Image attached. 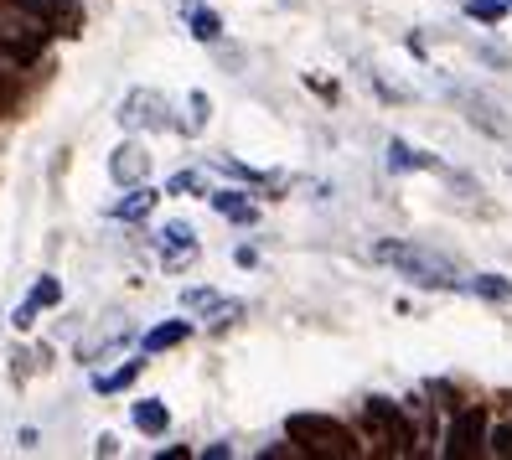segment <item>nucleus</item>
<instances>
[{
    "label": "nucleus",
    "instance_id": "10",
    "mask_svg": "<svg viewBox=\"0 0 512 460\" xmlns=\"http://www.w3.org/2000/svg\"><path fill=\"white\" fill-rule=\"evenodd\" d=\"M161 254H166V264H187V259L197 254L192 223H166V228H161Z\"/></svg>",
    "mask_w": 512,
    "mask_h": 460
},
{
    "label": "nucleus",
    "instance_id": "23",
    "mask_svg": "<svg viewBox=\"0 0 512 460\" xmlns=\"http://www.w3.org/2000/svg\"><path fill=\"white\" fill-rule=\"evenodd\" d=\"M492 450H497V455H512V424L492 435Z\"/></svg>",
    "mask_w": 512,
    "mask_h": 460
},
{
    "label": "nucleus",
    "instance_id": "19",
    "mask_svg": "<svg viewBox=\"0 0 512 460\" xmlns=\"http://www.w3.org/2000/svg\"><path fill=\"white\" fill-rule=\"evenodd\" d=\"M21 94H26L21 78L16 73H0V114H16L21 109Z\"/></svg>",
    "mask_w": 512,
    "mask_h": 460
},
{
    "label": "nucleus",
    "instance_id": "7",
    "mask_svg": "<svg viewBox=\"0 0 512 460\" xmlns=\"http://www.w3.org/2000/svg\"><path fill=\"white\" fill-rule=\"evenodd\" d=\"M145 171H150V156H145L135 140H125V145L109 156V176L119 181V187H135V181H145Z\"/></svg>",
    "mask_w": 512,
    "mask_h": 460
},
{
    "label": "nucleus",
    "instance_id": "8",
    "mask_svg": "<svg viewBox=\"0 0 512 460\" xmlns=\"http://www.w3.org/2000/svg\"><path fill=\"white\" fill-rule=\"evenodd\" d=\"M63 300V285L52 280V274H42V280L32 285V295H26V305L16 311V326L26 331V326H37V311H52V305Z\"/></svg>",
    "mask_w": 512,
    "mask_h": 460
},
{
    "label": "nucleus",
    "instance_id": "17",
    "mask_svg": "<svg viewBox=\"0 0 512 460\" xmlns=\"http://www.w3.org/2000/svg\"><path fill=\"white\" fill-rule=\"evenodd\" d=\"M135 378H140V362H125V367H114V373L94 378V393H125Z\"/></svg>",
    "mask_w": 512,
    "mask_h": 460
},
{
    "label": "nucleus",
    "instance_id": "22",
    "mask_svg": "<svg viewBox=\"0 0 512 460\" xmlns=\"http://www.w3.org/2000/svg\"><path fill=\"white\" fill-rule=\"evenodd\" d=\"M207 114H213L207 94H192V125H187V130H202V125H207Z\"/></svg>",
    "mask_w": 512,
    "mask_h": 460
},
{
    "label": "nucleus",
    "instance_id": "20",
    "mask_svg": "<svg viewBox=\"0 0 512 460\" xmlns=\"http://www.w3.org/2000/svg\"><path fill=\"white\" fill-rule=\"evenodd\" d=\"M466 11H471L476 21H487V26H497V21L507 16V0H466Z\"/></svg>",
    "mask_w": 512,
    "mask_h": 460
},
{
    "label": "nucleus",
    "instance_id": "21",
    "mask_svg": "<svg viewBox=\"0 0 512 460\" xmlns=\"http://www.w3.org/2000/svg\"><path fill=\"white\" fill-rule=\"evenodd\" d=\"M218 300H223L218 290H202V285H192V290L182 295V305H187V311H202V316H207V311H213V305H218Z\"/></svg>",
    "mask_w": 512,
    "mask_h": 460
},
{
    "label": "nucleus",
    "instance_id": "3",
    "mask_svg": "<svg viewBox=\"0 0 512 460\" xmlns=\"http://www.w3.org/2000/svg\"><path fill=\"white\" fill-rule=\"evenodd\" d=\"M363 435L383 455H409L414 450V424L404 419L399 404H388V398H368V404H363Z\"/></svg>",
    "mask_w": 512,
    "mask_h": 460
},
{
    "label": "nucleus",
    "instance_id": "12",
    "mask_svg": "<svg viewBox=\"0 0 512 460\" xmlns=\"http://www.w3.org/2000/svg\"><path fill=\"white\" fill-rule=\"evenodd\" d=\"M130 419H135L140 435H150V440H161V435H166V424H171V414H166L161 398H140V404L130 409Z\"/></svg>",
    "mask_w": 512,
    "mask_h": 460
},
{
    "label": "nucleus",
    "instance_id": "16",
    "mask_svg": "<svg viewBox=\"0 0 512 460\" xmlns=\"http://www.w3.org/2000/svg\"><path fill=\"white\" fill-rule=\"evenodd\" d=\"M166 197H213V192H207V176L202 171H176L166 181Z\"/></svg>",
    "mask_w": 512,
    "mask_h": 460
},
{
    "label": "nucleus",
    "instance_id": "18",
    "mask_svg": "<svg viewBox=\"0 0 512 460\" xmlns=\"http://www.w3.org/2000/svg\"><path fill=\"white\" fill-rule=\"evenodd\" d=\"M466 290L487 300H512V280H502V274H476V280H466Z\"/></svg>",
    "mask_w": 512,
    "mask_h": 460
},
{
    "label": "nucleus",
    "instance_id": "2",
    "mask_svg": "<svg viewBox=\"0 0 512 460\" xmlns=\"http://www.w3.org/2000/svg\"><path fill=\"white\" fill-rule=\"evenodd\" d=\"M285 435L306 450V455H337V460H347V455L363 450L352 429H347L342 419H331V414H290V419H285Z\"/></svg>",
    "mask_w": 512,
    "mask_h": 460
},
{
    "label": "nucleus",
    "instance_id": "4",
    "mask_svg": "<svg viewBox=\"0 0 512 460\" xmlns=\"http://www.w3.org/2000/svg\"><path fill=\"white\" fill-rule=\"evenodd\" d=\"M6 6H16L21 16L42 21L52 37H83V6L78 0H6Z\"/></svg>",
    "mask_w": 512,
    "mask_h": 460
},
{
    "label": "nucleus",
    "instance_id": "9",
    "mask_svg": "<svg viewBox=\"0 0 512 460\" xmlns=\"http://www.w3.org/2000/svg\"><path fill=\"white\" fill-rule=\"evenodd\" d=\"M156 197H161V192H150L145 181H135V187L114 202V218H119V223H145L150 212H156Z\"/></svg>",
    "mask_w": 512,
    "mask_h": 460
},
{
    "label": "nucleus",
    "instance_id": "6",
    "mask_svg": "<svg viewBox=\"0 0 512 460\" xmlns=\"http://www.w3.org/2000/svg\"><path fill=\"white\" fill-rule=\"evenodd\" d=\"M481 445H487V414H481V409H461L456 424L445 429V455H450V460H466V455H476Z\"/></svg>",
    "mask_w": 512,
    "mask_h": 460
},
{
    "label": "nucleus",
    "instance_id": "24",
    "mask_svg": "<svg viewBox=\"0 0 512 460\" xmlns=\"http://www.w3.org/2000/svg\"><path fill=\"white\" fill-rule=\"evenodd\" d=\"M507 11H512V0H507Z\"/></svg>",
    "mask_w": 512,
    "mask_h": 460
},
{
    "label": "nucleus",
    "instance_id": "5",
    "mask_svg": "<svg viewBox=\"0 0 512 460\" xmlns=\"http://www.w3.org/2000/svg\"><path fill=\"white\" fill-rule=\"evenodd\" d=\"M119 125L125 130H171V104L156 94V88H130L125 104H119Z\"/></svg>",
    "mask_w": 512,
    "mask_h": 460
},
{
    "label": "nucleus",
    "instance_id": "13",
    "mask_svg": "<svg viewBox=\"0 0 512 460\" xmlns=\"http://www.w3.org/2000/svg\"><path fill=\"white\" fill-rule=\"evenodd\" d=\"M207 202H213V212H223L228 223H244V228L259 218V207L249 202V192H213Z\"/></svg>",
    "mask_w": 512,
    "mask_h": 460
},
{
    "label": "nucleus",
    "instance_id": "11",
    "mask_svg": "<svg viewBox=\"0 0 512 460\" xmlns=\"http://www.w3.org/2000/svg\"><path fill=\"white\" fill-rule=\"evenodd\" d=\"M388 171H440L430 150H414L409 140H388Z\"/></svg>",
    "mask_w": 512,
    "mask_h": 460
},
{
    "label": "nucleus",
    "instance_id": "1",
    "mask_svg": "<svg viewBox=\"0 0 512 460\" xmlns=\"http://www.w3.org/2000/svg\"><path fill=\"white\" fill-rule=\"evenodd\" d=\"M373 259L388 264V269H399L404 280L425 285V290H466L461 269L450 264L445 254L425 249V243H409V238H378V243H373Z\"/></svg>",
    "mask_w": 512,
    "mask_h": 460
},
{
    "label": "nucleus",
    "instance_id": "15",
    "mask_svg": "<svg viewBox=\"0 0 512 460\" xmlns=\"http://www.w3.org/2000/svg\"><path fill=\"white\" fill-rule=\"evenodd\" d=\"M192 336V321H166V326H150L145 331V352H171V347H182Z\"/></svg>",
    "mask_w": 512,
    "mask_h": 460
},
{
    "label": "nucleus",
    "instance_id": "14",
    "mask_svg": "<svg viewBox=\"0 0 512 460\" xmlns=\"http://www.w3.org/2000/svg\"><path fill=\"white\" fill-rule=\"evenodd\" d=\"M182 11H187V21H192V37H197V42H218V37H223V16L207 11L202 0H187Z\"/></svg>",
    "mask_w": 512,
    "mask_h": 460
}]
</instances>
